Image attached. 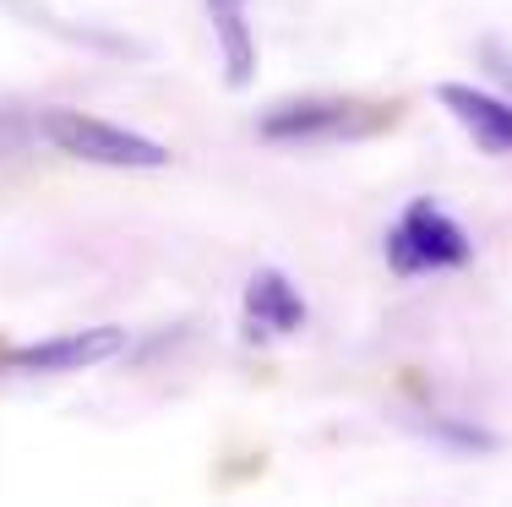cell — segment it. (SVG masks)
Here are the masks:
<instances>
[{"mask_svg":"<svg viewBox=\"0 0 512 507\" xmlns=\"http://www.w3.org/2000/svg\"><path fill=\"white\" fill-rule=\"evenodd\" d=\"M398 120L393 104L371 99H333V93H306V99H278L256 115V137L278 148L300 142H349V137H376Z\"/></svg>","mask_w":512,"mask_h":507,"instance_id":"6da1fadb","label":"cell"},{"mask_svg":"<svg viewBox=\"0 0 512 507\" xmlns=\"http://www.w3.org/2000/svg\"><path fill=\"white\" fill-rule=\"evenodd\" d=\"M382 257L398 279H425V273H453V268H469L474 262V240L442 202L431 197H414L398 224L387 229L382 240Z\"/></svg>","mask_w":512,"mask_h":507,"instance_id":"7a4b0ae2","label":"cell"},{"mask_svg":"<svg viewBox=\"0 0 512 507\" xmlns=\"http://www.w3.org/2000/svg\"><path fill=\"white\" fill-rule=\"evenodd\" d=\"M39 126H44V137H50V148H60L77 164H93V169H164L169 164V148L153 142L148 131L115 126V120L71 110V104L44 110Z\"/></svg>","mask_w":512,"mask_h":507,"instance_id":"3957f363","label":"cell"},{"mask_svg":"<svg viewBox=\"0 0 512 507\" xmlns=\"http://www.w3.org/2000/svg\"><path fill=\"white\" fill-rule=\"evenodd\" d=\"M126 349V328L104 322V328H77V333H50L33 344H11L0 349V366L11 377H77V371L109 366Z\"/></svg>","mask_w":512,"mask_h":507,"instance_id":"277c9868","label":"cell"},{"mask_svg":"<svg viewBox=\"0 0 512 507\" xmlns=\"http://www.w3.org/2000/svg\"><path fill=\"white\" fill-rule=\"evenodd\" d=\"M306 295H300V284L289 279L284 268H256L246 279V306H240V328H246V338L256 344V338H289L306 328Z\"/></svg>","mask_w":512,"mask_h":507,"instance_id":"5b68a950","label":"cell"},{"mask_svg":"<svg viewBox=\"0 0 512 507\" xmlns=\"http://www.w3.org/2000/svg\"><path fill=\"white\" fill-rule=\"evenodd\" d=\"M436 99H442V110L474 137L480 153H496V159L512 153V99L507 93L474 88V82H442Z\"/></svg>","mask_w":512,"mask_h":507,"instance_id":"8992f818","label":"cell"},{"mask_svg":"<svg viewBox=\"0 0 512 507\" xmlns=\"http://www.w3.org/2000/svg\"><path fill=\"white\" fill-rule=\"evenodd\" d=\"M207 22H213V39H218V60H224V82L229 88H251L256 77V28H251V0H202Z\"/></svg>","mask_w":512,"mask_h":507,"instance_id":"52a82bcc","label":"cell"},{"mask_svg":"<svg viewBox=\"0 0 512 507\" xmlns=\"http://www.w3.org/2000/svg\"><path fill=\"white\" fill-rule=\"evenodd\" d=\"M6 11H17V17H28V22H44V28L60 33V39H71V44H93V50H104V55H142V44H131V39H115V33H93V28H71V22H55V17H50V6L6 0Z\"/></svg>","mask_w":512,"mask_h":507,"instance_id":"ba28073f","label":"cell"},{"mask_svg":"<svg viewBox=\"0 0 512 507\" xmlns=\"http://www.w3.org/2000/svg\"><path fill=\"white\" fill-rule=\"evenodd\" d=\"M420 431H425L431 442H442V448H453V453H491V448H496L491 431L474 426V420H458V415H431Z\"/></svg>","mask_w":512,"mask_h":507,"instance_id":"9c48e42d","label":"cell"}]
</instances>
